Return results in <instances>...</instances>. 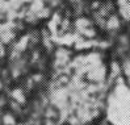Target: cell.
<instances>
[{"mask_svg": "<svg viewBox=\"0 0 130 125\" xmlns=\"http://www.w3.org/2000/svg\"><path fill=\"white\" fill-rule=\"evenodd\" d=\"M120 5H121V8H120L121 17H124L125 21H130V2L120 3Z\"/></svg>", "mask_w": 130, "mask_h": 125, "instance_id": "1", "label": "cell"}]
</instances>
